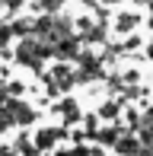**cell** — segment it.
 Returning <instances> with one entry per match:
<instances>
[{
    "instance_id": "obj_7",
    "label": "cell",
    "mask_w": 153,
    "mask_h": 156,
    "mask_svg": "<svg viewBox=\"0 0 153 156\" xmlns=\"http://www.w3.org/2000/svg\"><path fill=\"white\" fill-rule=\"evenodd\" d=\"M131 26H137V16H118V32L131 29Z\"/></svg>"
},
{
    "instance_id": "obj_4",
    "label": "cell",
    "mask_w": 153,
    "mask_h": 156,
    "mask_svg": "<svg viewBox=\"0 0 153 156\" xmlns=\"http://www.w3.org/2000/svg\"><path fill=\"white\" fill-rule=\"evenodd\" d=\"M54 54H58V58H73V54H76V41H70V35L61 38L58 48H54Z\"/></svg>"
},
{
    "instance_id": "obj_2",
    "label": "cell",
    "mask_w": 153,
    "mask_h": 156,
    "mask_svg": "<svg viewBox=\"0 0 153 156\" xmlns=\"http://www.w3.org/2000/svg\"><path fill=\"white\" fill-rule=\"evenodd\" d=\"M45 54H48L45 38H23V41H19L16 58H19V64H29V67H35V64L45 58Z\"/></svg>"
},
{
    "instance_id": "obj_1",
    "label": "cell",
    "mask_w": 153,
    "mask_h": 156,
    "mask_svg": "<svg viewBox=\"0 0 153 156\" xmlns=\"http://www.w3.org/2000/svg\"><path fill=\"white\" fill-rule=\"evenodd\" d=\"M35 29L45 35L48 41H61V38H67V35H70V19L58 16V13H45V19H38Z\"/></svg>"
},
{
    "instance_id": "obj_8",
    "label": "cell",
    "mask_w": 153,
    "mask_h": 156,
    "mask_svg": "<svg viewBox=\"0 0 153 156\" xmlns=\"http://www.w3.org/2000/svg\"><path fill=\"white\" fill-rule=\"evenodd\" d=\"M51 140H54V131H41L38 134V147H51Z\"/></svg>"
},
{
    "instance_id": "obj_10",
    "label": "cell",
    "mask_w": 153,
    "mask_h": 156,
    "mask_svg": "<svg viewBox=\"0 0 153 156\" xmlns=\"http://www.w3.org/2000/svg\"><path fill=\"white\" fill-rule=\"evenodd\" d=\"M150 10H153V0H150Z\"/></svg>"
},
{
    "instance_id": "obj_5",
    "label": "cell",
    "mask_w": 153,
    "mask_h": 156,
    "mask_svg": "<svg viewBox=\"0 0 153 156\" xmlns=\"http://www.w3.org/2000/svg\"><path fill=\"white\" fill-rule=\"evenodd\" d=\"M10 118H13V121H32V108H29V105H10Z\"/></svg>"
},
{
    "instance_id": "obj_9",
    "label": "cell",
    "mask_w": 153,
    "mask_h": 156,
    "mask_svg": "<svg viewBox=\"0 0 153 156\" xmlns=\"http://www.w3.org/2000/svg\"><path fill=\"white\" fill-rule=\"evenodd\" d=\"M6 38H10V29H6V26H0V45H6Z\"/></svg>"
},
{
    "instance_id": "obj_3",
    "label": "cell",
    "mask_w": 153,
    "mask_h": 156,
    "mask_svg": "<svg viewBox=\"0 0 153 156\" xmlns=\"http://www.w3.org/2000/svg\"><path fill=\"white\" fill-rule=\"evenodd\" d=\"M115 150L118 153H144V144H137L134 137H121V140H115Z\"/></svg>"
},
{
    "instance_id": "obj_6",
    "label": "cell",
    "mask_w": 153,
    "mask_h": 156,
    "mask_svg": "<svg viewBox=\"0 0 153 156\" xmlns=\"http://www.w3.org/2000/svg\"><path fill=\"white\" fill-rule=\"evenodd\" d=\"M64 3H67V0H41V10H45V13H58Z\"/></svg>"
}]
</instances>
